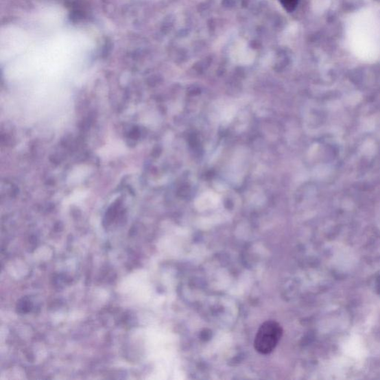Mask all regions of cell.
<instances>
[{
  "instance_id": "1",
  "label": "cell",
  "mask_w": 380,
  "mask_h": 380,
  "mask_svg": "<svg viewBox=\"0 0 380 380\" xmlns=\"http://www.w3.org/2000/svg\"><path fill=\"white\" fill-rule=\"evenodd\" d=\"M283 329L276 321L269 320L262 324L257 331L254 341L257 351L261 355H269L273 352L281 340Z\"/></svg>"
},
{
  "instance_id": "2",
  "label": "cell",
  "mask_w": 380,
  "mask_h": 380,
  "mask_svg": "<svg viewBox=\"0 0 380 380\" xmlns=\"http://www.w3.org/2000/svg\"><path fill=\"white\" fill-rule=\"evenodd\" d=\"M279 2L287 12L292 13L296 10L298 0H279Z\"/></svg>"
}]
</instances>
